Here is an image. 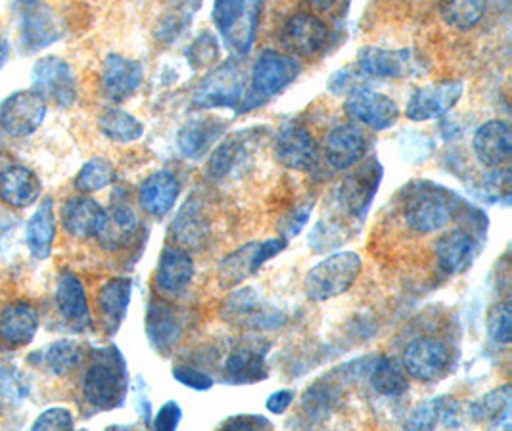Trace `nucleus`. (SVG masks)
Segmentation results:
<instances>
[{"mask_svg": "<svg viewBox=\"0 0 512 431\" xmlns=\"http://www.w3.org/2000/svg\"><path fill=\"white\" fill-rule=\"evenodd\" d=\"M463 94L465 83L459 79H447L440 83L424 85L411 94L405 106V117L417 123L440 119L459 104Z\"/></svg>", "mask_w": 512, "mask_h": 431, "instance_id": "ddd939ff", "label": "nucleus"}, {"mask_svg": "<svg viewBox=\"0 0 512 431\" xmlns=\"http://www.w3.org/2000/svg\"><path fill=\"white\" fill-rule=\"evenodd\" d=\"M39 328V315L33 305L16 301L0 311V340L22 347L31 343Z\"/></svg>", "mask_w": 512, "mask_h": 431, "instance_id": "473e14b6", "label": "nucleus"}, {"mask_svg": "<svg viewBox=\"0 0 512 431\" xmlns=\"http://www.w3.org/2000/svg\"><path fill=\"white\" fill-rule=\"evenodd\" d=\"M280 41L292 56L309 58L323 50L328 41V27L321 18L300 12L284 22L280 29Z\"/></svg>", "mask_w": 512, "mask_h": 431, "instance_id": "2eb2a0df", "label": "nucleus"}, {"mask_svg": "<svg viewBox=\"0 0 512 431\" xmlns=\"http://www.w3.org/2000/svg\"><path fill=\"white\" fill-rule=\"evenodd\" d=\"M29 395V382L16 368H0V414L18 409Z\"/></svg>", "mask_w": 512, "mask_h": 431, "instance_id": "a18cd8bd", "label": "nucleus"}, {"mask_svg": "<svg viewBox=\"0 0 512 431\" xmlns=\"http://www.w3.org/2000/svg\"><path fill=\"white\" fill-rule=\"evenodd\" d=\"M438 426L459 428L463 426L461 407L447 397H430L409 412L403 428L409 431H430Z\"/></svg>", "mask_w": 512, "mask_h": 431, "instance_id": "393cba45", "label": "nucleus"}, {"mask_svg": "<svg viewBox=\"0 0 512 431\" xmlns=\"http://www.w3.org/2000/svg\"><path fill=\"white\" fill-rule=\"evenodd\" d=\"M8 43H6V39L0 35V69L4 68V64H6V60H8Z\"/></svg>", "mask_w": 512, "mask_h": 431, "instance_id": "13d9d810", "label": "nucleus"}, {"mask_svg": "<svg viewBox=\"0 0 512 431\" xmlns=\"http://www.w3.org/2000/svg\"><path fill=\"white\" fill-rule=\"evenodd\" d=\"M453 364L451 347L445 341L424 336L411 341L403 353V368L417 382H436L443 378Z\"/></svg>", "mask_w": 512, "mask_h": 431, "instance_id": "1a4fd4ad", "label": "nucleus"}, {"mask_svg": "<svg viewBox=\"0 0 512 431\" xmlns=\"http://www.w3.org/2000/svg\"><path fill=\"white\" fill-rule=\"evenodd\" d=\"M361 271H363V259L359 253L355 251L332 253L307 271L303 280V292L309 301H315V303L330 301L338 295L350 292L351 286L357 282Z\"/></svg>", "mask_w": 512, "mask_h": 431, "instance_id": "7ed1b4c3", "label": "nucleus"}, {"mask_svg": "<svg viewBox=\"0 0 512 431\" xmlns=\"http://www.w3.org/2000/svg\"><path fill=\"white\" fill-rule=\"evenodd\" d=\"M225 133V121L215 117L192 119L185 123L177 133V150L190 161L206 158L211 146L221 140Z\"/></svg>", "mask_w": 512, "mask_h": 431, "instance_id": "b1692460", "label": "nucleus"}, {"mask_svg": "<svg viewBox=\"0 0 512 431\" xmlns=\"http://www.w3.org/2000/svg\"><path fill=\"white\" fill-rule=\"evenodd\" d=\"M41 196V181L24 165H12L0 173V198L16 209L35 204Z\"/></svg>", "mask_w": 512, "mask_h": 431, "instance_id": "72a5a7b5", "label": "nucleus"}, {"mask_svg": "<svg viewBox=\"0 0 512 431\" xmlns=\"http://www.w3.org/2000/svg\"><path fill=\"white\" fill-rule=\"evenodd\" d=\"M47 117V100L33 91L14 92L0 104V129L10 137L33 135Z\"/></svg>", "mask_w": 512, "mask_h": 431, "instance_id": "9b49d317", "label": "nucleus"}, {"mask_svg": "<svg viewBox=\"0 0 512 431\" xmlns=\"http://www.w3.org/2000/svg\"><path fill=\"white\" fill-rule=\"evenodd\" d=\"M116 181L114 165L104 158L89 159L75 177V188L83 194H94Z\"/></svg>", "mask_w": 512, "mask_h": 431, "instance_id": "c03bdc74", "label": "nucleus"}, {"mask_svg": "<svg viewBox=\"0 0 512 431\" xmlns=\"http://www.w3.org/2000/svg\"><path fill=\"white\" fill-rule=\"evenodd\" d=\"M284 250H286L284 238H269L263 242L244 244L242 248L234 250L233 253L221 259L217 269L219 284L223 288H234L242 284L246 278L254 276L265 263H269L273 257H277L280 251Z\"/></svg>", "mask_w": 512, "mask_h": 431, "instance_id": "0eeeda50", "label": "nucleus"}, {"mask_svg": "<svg viewBox=\"0 0 512 431\" xmlns=\"http://www.w3.org/2000/svg\"><path fill=\"white\" fill-rule=\"evenodd\" d=\"M342 399L340 387L332 382H315L302 395V410L311 424H321L336 410Z\"/></svg>", "mask_w": 512, "mask_h": 431, "instance_id": "ea45409f", "label": "nucleus"}, {"mask_svg": "<svg viewBox=\"0 0 512 431\" xmlns=\"http://www.w3.org/2000/svg\"><path fill=\"white\" fill-rule=\"evenodd\" d=\"M142 77L144 69L137 60L121 54H110L102 64L100 87L104 96L112 102H123L139 91Z\"/></svg>", "mask_w": 512, "mask_h": 431, "instance_id": "6ab92c4d", "label": "nucleus"}, {"mask_svg": "<svg viewBox=\"0 0 512 431\" xmlns=\"http://www.w3.org/2000/svg\"><path fill=\"white\" fill-rule=\"evenodd\" d=\"M369 140L355 125H338L325 138L323 154L326 163L336 171H348L365 158Z\"/></svg>", "mask_w": 512, "mask_h": 431, "instance_id": "412c9836", "label": "nucleus"}, {"mask_svg": "<svg viewBox=\"0 0 512 431\" xmlns=\"http://www.w3.org/2000/svg\"><path fill=\"white\" fill-rule=\"evenodd\" d=\"M181 196V182L169 171L148 175L139 188V204L148 215L162 219L173 211Z\"/></svg>", "mask_w": 512, "mask_h": 431, "instance_id": "5701e85b", "label": "nucleus"}, {"mask_svg": "<svg viewBox=\"0 0 512 431\" xmlns=\"http://www.w3.org/2000/svg\"><path fill=\"white\" fill-rule=\"evenodd\" d=\"M98 129L104 137L112 142H137L144 135V125L137 117L125 110L112 108L98 117Z\"/></svg>", "mask_w": 512, "mask_h": 431, "instance_id": "a19ab883", "label": "nucleus"}, {"mask_svg": "<svg viewBox=\"0 0 512 431\" xmlns=\"http://www.w3.org/2000/svg\"><path fill=\"white\" fill-rule=\"evenodd\" d=\"M369 384L382 397L396 399L409 389L407 372L390 357H376L369 366Z\"/></svg>", "mask_w": 512, "mask_h": 431, "instance_id": "4c0bfd02", "label": "nucleus"}, {"mask_svg": "<svg viewBox=\"0 0 512 431\" xmlns=\"http://www.w3.org/2000/svg\"><path fill=\"white\" fill-rule=\"evenodd\" d=\"M31 428L35 431L73 430L75 428V420H73V414H71L70 410L54 407V409L41 412Z\"/></svg>", "mask_w": 512, "mask_h": 431, "instance_id": "603ef678", "label": "nucleus"}, {"mask_svg": "<svg viewBox=\"0 0 512 431\" xmlns=\"http://www.w3.org/2000/svg\"><path fill=\"white\" fill-rule=\"evenodd\" d=\"M183 328V317L175 305L163 299L150 301L146 313V336L160 355H169L175 349V345L183 338Z\"/></svg>", "mask_w": 512, "mask_h": 431, "instance_id": "f3484780", "label": "nucleus"}, {"mask_svg": "<svg viewBox=\"0 0 512 431\" xmlns=\"http://www.w3.org/2000/svg\"><path fill=\"white\" fill-rule=\"evenodd\" d=\"M64 35L56 14L48 8H35L24 18V43L29 50H41Z\"/></svg>", "mask_w": 512, "mask_h": 431, "instance_id": "58836bf2", "label": "nucleus"}, {"mask_svg": "<svg viewBox=\"0 0 512 431\" xmlns=\"http://www.w3.org/2000/svg\"><path fill=\"white\" fill-rule=\"evenodd\" d=\"M129 391L127 364L116 347L94 353V361L85 372L83 393L89 405L98 410H114L125 405Z\"/></svg>", "mask_w": 512, "mask_h": 431, "instance_id": "f257e3e1", "label": "nucleus"}, {"mask_svg": "<svg viewBox=\"0 0 512 431\" xmlns=\"http://www.w3.org/2000/svg\"><path fill=\"white\" fill-rule=\"evenodd\" d=\"M488 0H442L440 16L457 31H470L484 20Z\"/></svg>", "mask_w": 512, "mask_h": 431, "instance_id": "79ce46f5", "label": "nucleus"}, {"mask_svg": "<svg viewBox=\"0 0 512 431\" xmlns=\"http://www.w3.org/2000/svg\"><path fill=\"white\" fill-rule=\"evenodd\" d=\"M31 87L45 100L70 108L77 100V79L70 64L58 56H47L31 69Z\"/></svg>", "mask_w": 512, "mask_h": 431, "instance_id": "9d476101", "label": "nucleus"}, {"mask_svg": "<svg viewBox=\"0 0 512 431\" xmlns=\"http://www.w3.org/2000/svg\"><path fill=\"white\" fill-rule=\"evenodd\" d=\"M81 359H83V353L77 341H54L43 353V366L54 376H66L79 366Z\"/></svg>", "mask_w": 512, "mask_h": 431, "instance_id": "37998d69", "label": "nucleus"}, {"mask_svg": "<svg viewBox=\"0 0 512 431\" xmlns=\"http://www.w3.org/2000/svg\"><path fill=\"white\" fill-rule=\"evenodd\" d=\"M472 150L482 165L499 169L512 156L511 125L503 119H489L482 123L472 137Z\"/></svg>", "mask_w": 512, "mask_h": 431, "instance_id": "aec40b11", "label": "nucleus"}, {"mask_svg": "<svg viewBox=\"0 0 512 431\" xmlns=\"http://www.w3.org/2000/svg\"><path fill=\"white\" fill-rule=\"evenodd\" d=\"M56 236V219H54V205L47 198L43 204L37 207V211L31 215L25 228V244L37 259H47L54 244Z\"/></svg>", "mask_w": 512, "mask_h": 431, "instance_id": "c9c22d12", "label": "nucleus"}, {"mask_svg": "<svg viewBox=\"0 0 512 431\" xmlns=\"http://www.w3.org/2000/svg\"><path fill=\"white\" fill-rule=\"evenodd\" d=\"M225 378L231 386H254L269 378V364L265 353L242 345L236 347L225 361Z\"/></svg>", "mask_w": 512, "mask_h": 431, "instance_id": "2f4dec72", "label": "nucleus"}, {"mask_svg": "<svg viewBox=\"0 0 512 431\" xmlns=\"http://www.w3.org/2000/svg\"><path fill=\"white\" fill-rule=\"evenodd\" d=\"M346 112L353 121L373 129V131H388L399 119V106L396 100L382 92L363 87L348 96Z\"/></svg>", "mask_w": 512, "mask_h": 431, "instance_id": "4468645a", "label": "nucleus"}, {"mask_svg": "<svg viewBox=\"0 0 512 431\" xmlns=\"http://www.w3.org/2000/svg\"><path fill=\"white\" fill-rule=\"evenodd\" d=\"M106 209L93 198L77 196L70 198L62 207V225L75 238H96L102 227Z\"/></svg>", "mask_w": 512, "mask_h": 431, "instance_id": "7c9ffc66", "label": "nucleus"}, {"mask_svg": "<svg viewBox=\"0 0 512 431\" xmlns=\"http://www.w3.org/2000/svg\"><path fill=\"white\" fill-rule=\"evenodd\" d=\"M171 234L181 246H190V248H200L208 236V225L204 219L202 205L198 204L194 198H188L187 204L181 207L179 215L175 217L171 225Z\"/></svg>", "mask_w": 512, "mask_h": 431, "instance_id": "e433bc0d", "label": "nucleus"}, {"mask_svg": "<svg viewBox=\"0 0 512 431\" xmlns=\"http://www.w3.org/2000/svg\"><path fill=\"white\" fill-rule=\"evenodd\" d=\"M470 418L476 424H484L491 430H511L512 389L511 384L495 387L486 395L478 397L470 405Z\"/></svg>", "mask_w": 512, "mask_h": 431, "instance_id": "c756f323", "label": "nucleus"}, {"mask_svg": "<svg viewBox=\"0 0 512 431\" xmlns=\"http://www.w3.org/2000/svg\"><path fill=\"white\" fill-rule=\"evenodd\" d=\"M219 56V43L210 31H204L200 37L194 39L192 45L188 46V64L196 69L208 68L211 64L219 62Z\"/></svg>", "mask_w": 512, "mask_h": 431, "instance_id": "de8ad7c7", "label": "nucleus"}, {"mask_svg": "<svg viewBox=\"0 0 512 431\" xmlns=\"http://www.w3.org/2000/svg\"><path fill=\"white\" fill-rule=\"evenodd\" d=\"M365 79H367V77L359 71L357 66H355V68L340 69V71H336V73L330 77L328 89H330L332 94H336V96H342V94H348V96H350L353 92L367 87V85L363 83Z\"/></svg>", "mask_w": 512, "mask_h": 431, "instance_id": "8fccbe9b", "label": "nucleus"}, {"mask_svg": "<svg viewBox=\"0 0 512 431\" xmlns=\"http://www.w3.org/2000/svg\"><path fill=\"white\" fill-rule=\"evenodd\" d=\"M489 338L501 345H507L512 341V307L511 301H499L491 305L488 318H486Z\"/></svg>", "mask_w": 512, "mask_h": 431, "instance_id": "49530a36", "label": "nucleus"}, {"mask_svg": "<svg viewBox=\"0 0 512 431\" xmlns=\"http://www.w3.org/2000/svg\"><path fill=\"white\" fill-rule=\"evenodd\" d=\"M267 0H213L211 20L229 50L244 56L256 43Z\"/></svg>", "mask_w": 512, "mask_h": 431, "instance_id": "f03ea898", "label": "nucleus"}, {"mask_svg": "<svg viewBox=\"0 0 512 431\" xmlns=\"http://www.w3.org/2000/svg\"><path fill=\"white\" fill-rule=\"evenodd\" d=\"M18 2H22V4H27V6H31V4H35V2H39V0H18Z\"/></svg>", "mask_w": 512, "mask_h": 431, "instance_id": "bf43d9fd", "label": "nucleus"}, {"mask_svg": "<svg viewBox=\"0 0 512 431\" xmlns=\"http://www.w3.org/2000/svg\"><path fill=\"white\" fill-rule=\"evenodd\" d=\"M311 211H313V204H298L294 205L286 215H282V219H280V234H282V238L286 242L302 232L303 227L309 221Z\"/></svg>", "mask_w": 512, "mask_h": 431, "instance_id": "3c124183", "label": "nucleus"}, {"mask_svg": "<svg viewBox=\"0 0 512 431\" xmlns=\"http://www.w3.org/2000/svg\"><path fill=\"white\" fill-rule=\"evenodd\" d=\"M355 66L373 79H405L422 73L420 56L411 48L365 46L357 54Z\"/></svg>", "mask_w": 512, "mask_h": 431, "instance_id": "6e6552de", "label": "nucleus"}, {"mask_svg": "<svg viewBox=\"0 0 512 431\" xmlns=\"http://www.w3.org/2000/svg\"><path fill=\"white\" fill-rule=\"evenodd\" d=\"M294 399H296V393L292 389H277L265 399V409L269 414L280 416L292 407Z\"/></svg>", "mask_w": 512, "mask_h": 431, "instance_id": "6e6d98bb", "label": "nucleus"}, {"mask_svg": "<svg viewBox=\"0 0 512 431\" xmlns=\"http://www.w3.org/2000/svg\"><path fill=\"white\" fill-rule=\"evenodd\" d=\"M309 8H313L315 12H328L336 6L338 0H305Z\"/></svg>", "mask_w": 512, "mask_h": 431, "instance_id": "4d7b16f0", "label": "nucleus"}, {"mask_svg": "<svg viewBox=\"0 0 512 431\" xmlns=\"http://www.w3.org/2000/svg\"><path fill=\"white\" fill-rule=\"evenodd\" d=\"M300 71L302 66L294 56L271 48L263 50L254 62L252 85L242 100L240 112H250L265 100L286 91L298 79Z\"/></svg>", "mask_w": 512, "mask_h": 431, "instance_id": "20e7f679", "label": "nucleus"}, {"mask_svg": "<svg viewBox=\"0 0 512 431\" xmlns=\"http://www.w3.org/2000/svg\"><path fill=\"white\" fill-rule=\"evenodd\" d=\"M181 420H183V409H181V405L177 401L171 399V401L163 403L160 410L154 414L152 428L158 431L179 430Z\"/></svg>", "mask_w": 512, "mask_h": 431, "instance_id": "5fc2aeb1", "label": "nucleus"}, {"mask_svg": "<svg viewBox=\"0 0 512 431\" xmlns=\"http://www.w3.org/2000/svg\"><path fill=\"white\" fill-rule=\"evenodd\" d=\"M384 177V169L376 159H369L363 165L351 169L338 186V202L353 215L365 217L378 194L380 182Z\"/></svg>", "mask_w": 512, "mask_h": 431, "instance_id": "f8f14e48", "label": "nucleus"}, {"mask_svg": "<svg viewBox=\"0 0 512 431\" xmlns=\"http://www.w3.org/2000/svg\"><path fill=\"white\" fill-rule=\"evenodd\" d=\"M256 131H242L233 137H227L211 154L208 161V175L211 179H227L236 169H240L250 156V150H254L257 142Z\"/></svg>", "mask_w": 512, "mask_h": 431, "instance_id": "a878e982", "label": "nucleus"}, {"mask_svg": "<svg viewBox=\"0 0 512 431\" xmlns=\"http://www.w3.org/2000/svg\"><path fill=\"white\" fill-rule=\"evenodd\" d=\"M137 228L139 219L135 211L129 205H114L110 211H106L96 238L102 248L117 251L129 246V242L137 234Z\"/></svg>", "mask_w": 512, "mask_h": 431, "instance_id": "f704fd0d", "label": "nucleus"}, {"mask_svg": "<svg viewBox=\"0 0 512 431\" xmlns=\"http://www.w3.org/2000/svg\"><path fill=\"white\" fill-rule=\"evenodd\" d=\"M194 278L192 255L181 246L165 248L158 259L154 284L165 295L181 294Z\"/></svg>", "mask_w": 512, "mask_h": 431, "instance_id": "4be33fe9", "label": "nucleus"}, {"mask_svg": "<svg viewBox=\"0 0 512 431\" xmlns=\"http://www.w3.org/2000/svg\"><path fill=\"white\" fill-rule=\"evenodd\" d=\"M273 422L267 416L261 414H233L223 424L221 430L227 431H250V430H271Z\"/></svg>", "mask_w": 512, "mask_h": 431, "instance_id": "864d4df0", "label": "nucleus"}, {"mask_svg": "<svg viewBox=\"0 0 512 431\" xmlns=\"http://www.w3.org/2000/svg\"><path fill=\"white\" fill-rule=\"evenodd\" d=\"M246 96L244 73L234 62H225L210 71L192 96V106L198 110H217L231 108L236 110L242 106Z\"/></svg>", "mask_w": 512, "mask_h": 431, "instance_id": "423d86ee", "label": "nucleus"}, {"mask_svg": "<svg viewBox=\"0 0 512 431\" xmlns=\"http://www.w3.org/2000/svg\"><path fill=\"white\" fill-rule=\"evenodd\" d=\"M56 309L62 317L77 328H87L91 324V309L83 282L73 273L60 274L56 292Z\"/></svg>", "mask_w": 512, "mask_h": 431, "instance_id": "cd10ccee", "label": "nucleus"}, {"mask_svg": "<svg viewBox=\"0 0 512 431\" xmlns=\"http://www.w3.org/2000/svg\"><path fill=\"white\" fill-rule=\"evenodd\" d=\"M171 376L181 386L194 389V391H210L211 387L215 386L210 374H206L194 366H188V364H175L171 368Z\"/></svg>", "mask_w": 512, "mask_h": 431, "instance_id": "09e8293b", "label": "nucleus"}, {"mask_svg": "<svg viewBox=\"0 0 512 431\" xmlns=\"http://www.w3.org/2000/svg\"><path fill=\"white\" fill-rule=\"evenodd\" d=\"M275 156L290 171H309L317 163V144L305 127L288 123L275 138Z\"/></svg>", "mask_w": 512, "mask_h": 431, "instance_id": "a211bd4d", "label": "nucleus"}, {"mask_svg": "<svg viewBox=\"0 0 512 431\" xmlns=\"http://www.w3.org/2000/svg\"><path fill=\"white\" fill-rule=\"evenodd\" d=\"M221 317L233 324H254L257 328H271L280 324V317L275 315V311L267 313V309L259 305V295L254 288L234 290L221 307Z\"/></svg>", "mask_w": 512, "mask_h": 431, "instance_id": "bb28decb", "label": "nucleus"}, {"mask_svg": "<svg viewBox=\"0 0 512 431\" xmlns=\"http://www.w3.org/2000/svg\"><path fill=\"white\" fill-rule=\"evenodd\" d=\"M133 297V282L131 278H112L98 292V309L102 324L108 334H116L127 317L129 305Z\"/></svg>", "mask_w": 512, "mask_h": 431, "instance_id": "c85d7f7f", "label": "nucleus"}, {"mask_svg": "<svg viewBox=\"0 0 512 431\" xmlns=\"http://www.w3.org/2000/svg\"><path fill=\"white\" fill-rule=\"evenodd\" d=\"M459 200L453 192L436 184H420L411 190L403 204V219L411 230L432 234L451 223L457 215Z\"/></svg>", "mask_w": 512, "mask_h": 431, "instance_id": "39448f33", "label": "nucleus"}, {"mask_svg": "<svg viewBox=\"0 0 512 431\" xmlns=\"http://www.w3.org/2000/svg\"><path fill=\"white\" fill-rule=\"evenodd\" d=\"M480 251L478 238L465 228H455L442 234L434 244L436 263L447 276L463 274L470 269Z\"/></svg>", "mask_w": 512, "mask_h": 431, "instance_id": "dca6fc26", "label": "nucleus"}]
</instances>
